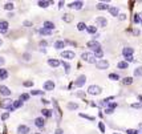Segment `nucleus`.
<instances>
[{
    "mask_svg": "<svg viewBox=\"0 0 142 134\" xmlns=\"http://www.w3.org/2000/svg\"><path fill=\"white\" fill-rule=\"evenodd\" d=\"M81 58H83L84 61H86V63L89 64H96V57H94L93 53H89V52H84L83 54H81Z\"/></svg>",
    "mask_w": 142,
    "mask_h": 134,
    "instance_id": "f257e3e1",
    "label": "nucleus"
},
{
    "mask_svg": "<svg viewBox=\"0 0 142 134\" xmlns=\"http://www.w3.org/2000/svg\"><path fill=\"white\" fill-rule=\"evenodd\" d=\"M101 92H102V89L100 88L98 85H90L88 88V93L92 94V96H97V94H100Z\"/></svg>",
    "mask_w": 142,
    "mask_h": 134,
    "instance_id": "f03ea898",
    "label": "nucleus"
},
{
    "mask_svg": "<svg viewBox=\"0 0 142 134\" xmlns=\"http://www.w3.org/2000/svg\"><path fill=\"white\" fill-rule=\"evenodd\" d=\"M96 66H97V69H101V70H104V69H108L109 68V63L106 60H98L96 63Z\"/></svg>",
    "mask_w": 142,
    "mask_h": 134,
    "instance_id": "7ed1b4c3",
    "label": "nucleus"
},
{
    "mask_svg": "<svg viewBox=\"0 0 142 134\" xmlns=\"http://www.w3.org/2000/svg\"><path fill=\"white\" fill-rule=\"evenodd\" d=\"M86 82V77L85 74H81L78 78H77L76 81H74V86H77V88H81V86H84V84Z\"/></svg>",
    "mask_w": 142,
    "mask_h": 134,
    "instance_id": "20e7f679",
    "label": "nucleus"
},
{
    "mask_svg": "<svg viewBox=\"0 0 142 134\" xmlns=\"http://www.w3.org/2000/svg\"><path fill=\"white\" fill-rule=\"evenodd\" d=\"M88 48H90L92 51H97V49H100L101 48V45H100V43L98 41H96V40H90V41H88Z\"/></svg>",
    "mask_w": 142,
    "mask_h": 134,
    "instance_id": "39448f33",
    "label": "nucleus"
},
{
    "mask_svg": "<svg viewBox=\"0 0 142 134\" xmlns=\"http://www.w3.org/2000/svg\"><path fill=\"white\" fill-rule=\"evenodd\" d=\"M83 6H84L83 1H72V3L68 4V7H69V8H72V9H81V8H83Z\"/></svg>",
    "mask_w": 142,
    "mask_h": 134,
    "instance_id": "423d86ee",
    "label": "nucleus"
},
{
    "mask_svg": "<svg viewBox=\"0 0 142 134\" xmlns=\"http://www.w3.org/2000/svg\"><path fill=\"white\" fill-rule=\"evenodd\" d=\"M8 32V21L0 20V33H7Z\"/></svg>",
    "mask_w": 142,
    "mask_h": 134,
    "instance_id": "0eeeda50",
    "label": "nucleus"
},
{
    "mask_svg": "<svg viewBox=\"0 0 142 134\" xmlns=\"http://www.w3.org/2000/svg\"><path fill=\"white\" fill-rule=\"evenodd\" d=\"M61 57H63V58H66V60H72V58H74V52L64 51V52H61Z\"/></svg>",
    "mask_w": 142,
    "mask_h": 134,
    "instance_id": "6e6552de",
    "label": "nucleus"
},
{
    "mask_svg": "<svg viewBox=\"0 0 142 134\" xmlns=\"http://www.w3.org/2000/svg\"><path fill=\"white\" fill-rule=\"evenodd\" d=\"M17 134H29V128L27 125H20L17 128Z\"/></svg>",
    "mask_w": 142,
    "mask_h": 134,
    "instance_id": "1a4fd4ad",
    "label": "nucleus"
},
{
    "mask_svg": "<svg viewBox=\"0 0 142 134\" xmlns=\"http://www.w3.org/2000/svg\"><path fill=\"white\" fill-rule=\"evenodd\" d=\"M54 89V82L52 80H48L44 82V90H53Z\"/></svg>",
    "mask_w": 142,
    "mask_h": 134,
    "instance_id": "9d476101",
    "label": "nucleus"
},
{
    "mask_svg": "<svg viewBox=\"0 0 142 134\" xmlns=\"http://www.w3.org/2000/svg\"><path fill=\"white\" fill-rule=\"evenodd\" d=\"M48 65L52 68H57L59 65H61V61L56 60V58H48Z\"/></svg>",
    "mask_w": 142,
    "mask_h": 134,
    "instance_id": "9b49d317",
    "label": "nucleus"
},
{
    "mask_svg": "<svg viewBox=\"0 0 142 134\" xmlns=\"http://www.w3.org/2000/svg\"><path fill=\"white\" fill-rule=\"evenodd\" d=\"M96 23L98 24V27H106V25H108V21H106V19H105V17H102V16H101V17H97V19H96Z\"/></svg>",
    "mask_w": 142,
    "mask_h": 134,
    "instance_id": "f8f14e48",
    "label": "nucleus"
},
{
    "mask_svg": "<svg viewBox=\"0 0 142 134\" xmlns=\"http://www.w3.org/2000/svg\"><path fill=\"white\" fill-rule=\"evenodd\" d=\"M0 94H3V96H6V97H9V96H11V90H9L7 86L1 85L0 86Z\"/></svg>",
    "mask_w": 142,
    "mask_h": 134,
    "instance_id": "ddd939ff",
    "label": "nucleus"
},
{
    "mask_svg": "<svg viewBox=\"0 0 142 134\" xmlns=\"http://www.w3.org/2000/svg\"><path fill=\"white\" fill-rule=\"evenodd\" d=\"M35 125H36L39 129H43L44 125H45V122H44V118H43V117L36 118V120H35Z\"/></svg>",
    "mask_w": 142,
    "mask_h": 134,
    "instance_id": "4468645a",
    "label": "nucleus"
},
{
    "mask_svg": "<svg viewBox=\"0 0 142 134\" xmlns=\"http://www.w3.org/2000/svg\"><path fill=\"white\" fill-rule=\"evenodd\" d=\"M133 48H130V47H126V48H124L122 49V54L125 57H128V56H131V54H133Z\"/></svg>",
    "mask_w": 142,
    "mask_h": 134,
    "instance_id": "2eb2a0df",
    "label": "nucleus"
},
{
    "mask_svg": "<svg viewBox=\"0 0 142 134\" xmlns=\"http://www.w3.org/2000/svg\"><path fill=\"white\" fill-rule=\"evenodd\" d=\"M109 12H110V15L114 17L119 16V9L117 8V7H110V8H109Z\"/></svg>",
    "mask_w": 142,
    "mask_h": 134,
    "instance_id": "dca6fc26",
    "label": "nucleus"
},
{
    "mask_svg": "<svg viewBox=\"0 0 142 134\" xmlns=\"http://www.w3.org/2000/svg\"><path fill=\"white\" fill-rule=\"evenodd\" d=\"M94 57H96V58H100V60H102V57H104V51L101 48L100 49H97V51H94Z\"/></svg>",
    "mask_w": 142,
    "mask_h": 134,
    "instance_id": "f3484780",
    "label": "nucleus"
},
{
    "mask_svg": "<svg viewBox=\"0 0 142 134\" xmlns=\"http://www.w3.org/2000/svg\"><path fill=\"white\" fill-rule=\"evenodd\" d=\"M37 33L43 35V36H49V35H52V31L45 29V28H41V29H37Z\"/></svg>",
    "mask_w": 142,
    "mask_h": 134,
    "instance_id": "a211bd4d",
    "label": "nucleus"
},
{
    "mask_svg": "<svg viewBox=\"0 0 142 134\" xmlns=\"http://www.w3.org/2000/svg\"><path fill=\"white\" fill-rule=\"evenodd\" d=\"M44 28L49 29V31H53L54 29V24L52 21H44Z\"/></svg>",
    "mask_w": 142,
    "mask_h": 134,
    "instance_id": "6ab92c4d",
    "label": "nucleus"
},
{
    "mask_svg": "<svg viewBox=\"0 0 142 134\" xmlns=\"http://www.w3.org/2000/svg\"><path fill=\"white\" fill-rule=\"evenodd\" d=\"M8 78V70L7 69H0V80Z\"/></svg>",
    "mask_w": 142,
    "mask_h": 134,
    "instance_id": "aec40b11",
    "label": "nucleus"
},
{
    "mask_svg": "<svg viewBox=\"0 0 142 134\" xmlns=\"http://www.w3.org/2000/svg\"><path fill=\"white\" fill-rule=\"evenodd\" d=\"M86 32H88V33H90V35H96L97 33V27H94V25L86 27Z\"/></svg>",
    "mask_w": 142,
    "mask_h": 134,
    "instance_id": "412c9836",
    "label": "nucleus"
},
{
    "mask_svg": "<svg viewBox=\"0 0 142 134\" xmlns=\"http://www.w3.org/2000/svg\"><path fill=\"white\" fill-rule=\"evenodd\" d=\"M51 3H52V1H44V0H39V1H37V6L41 7V8H47V7H48Z\"/></svg>",
    "mask_w": 142,
    "mask_h": 134,
    "instance_id": "4be33fe9",
    "label": "nucleus"
},
{
    "mask_svg": "<svg viewBox=\"0 0 142 134\" xmlns=\"http://www.w3.org/2000/svg\"><path fill=\"white\" fill-rule=\"evenodd\" d=\"M129 64L126 63V61H119L118 64H117V68L118 69H128Z\"/></svg>",
    "mask_w": 142,
    "mask_h": 134,
    "instance_id": "5701e85b",
    "label": "nucleus"
},
{
    "mask_svg": "<svg viewBox=\"0 0 142 134\" xmlns=\"http://www.w3.org/2000/svg\"><path fill=\"white\" fill-rule=\"evenodd\" d=\"M109 8H110V7H109L106 3H98L97 4V9H101V11H104V9H108L109 11Z\"/></svg>",
    "mask_w": 142,
    "mask_h": 134,
    "instance_id": "b1692460",
    "label": "nucleus"
},
{
    "mask_svg": "<svg viewBox=\"0 0 142 134\" xmlns=\"http://www.w3.org/2000/svg\"><path fill=\"white\" fill-rule=\"evenodd\" d=\"M134 76L136 77H142V66H137L134 69Z\"/></svg>",
    "mask_w": 142,
    "mask_h": 134,
    "instance_id": "393cba45",
    "label": "nucleus"
},
{
    "mask_svg": "<svg viewBox=\"0 0 142 134\" xmlns=\"http://www.w3.org/2000/svg\"><path fill=\"white\" fill-rule=\"evenodd\" d=\"M41 113H43V116H44V117H52V110H51V109H43V110H41Z\"/></svg>",
    "mask_w": 142,
    "mask_h": 134,
    "instance_id": "a878e982",
    "label": "nucleus"
},
{
    "mask_svg": "<svg viewBox=\"0 0 142 134\" xmlns=\"http://www.w3.org/2000/svg\"><path fill=\"white\" fill-rule=\"evenodd\" d=\"M64 45H65V43L61 41V40H57L56 43H54V48H56V49H63Z\"/></svg>",
    "mask_w": 142,
    "mask_h": 134,
    "instance_id": "bb28decb",
    "label": "nucleus"
},
{
    "mask_svg": "<svg viewBox=\"0 0 142 134\" xmlns=\"http://www.w3.org/2000/svg\"><path fill=\"white\" fill-rule=\"evenodd\" d=\"M29 98H31V96H29L28 93L20 94V101H21V102H24V101H29Z\"/></svg>",
    "mask_w": 142,
    "mask_h": 134,
    "instance_id": "cd10ccee",
    "label": "nucleus"
},
{
    "mask_svg": "<svg viewBox=\"0 0 142 134\" xmlns=\"http://www.w3.org/2000/svg\"><path fill=\"white\" fill-rule=\"evenodd\" d=\"M63 20L65 21V23H71L72 20H73V17H72V15H69V13H65L63 16Z\"/></svg>",
    "mask_w": 142,
    "mask_h": 134,
    "instance_id": "c85d7f7f",
    "label": "nucleus"
},
{
    "mask_svg": "<svg viewBox=\"0 0 142 134\" xmlns=\"http://www.w3.org/2000/svg\"><path fill=\"white\" fill-rule=\"evenodd\" d=\"M13 8H15V6H13V3H11V1L4 4V9H7V11H12Z\"/></svg>",
    "mask_w": 142,
    "mask_h": 134,
    "instance_id": "c756f323",
    "label": "nucleus"
},
{
    "mask_svg": "<svg viewBox=\"0 0 142 134\" xmlns=\"http://www.w3.org/2000/svg\"><path fill=\"white\" fill-rule=\"evenodd\" d=\"M12 106H13V109L21 108V106H23V102H21L20 100H17V101H13V102H12Z\"/></svg>",
    "mask_w": 142,
    "mask_h": 134,
    "instance_id": "7c9ffc66",
    "label": "nucleus"
},
{
    "mask_svg": "<svg viewBox=\"0 0 142 134\" xmlns=\"http://www.w3.org/2000/svg\"><path fill=\"white\" fill-rule=\"evenodd\" d=\"M122 84L124 85H130V84H133V78L131 77H125L122 80Z\"/></svg>",
    "mask_w": 142,
    "mask_h": 134,
    "instance_id": "2f4dec72",
    "label": "nucleus"
},
{
    "mask_svg": "<svg viewBox=\"0 0 142 134\" xmlns=\"http://www.w3.org/2000/svg\"><path fill=\"white\" fill-rule=\"evenodd\" d=\"M68 109L69 110H76V109H78V105H77L76 102H69L68 104Z\"/></svg>",
    "mask_w": 142,
    "mask_h": 134,
    "instance_id": "473e14b6",
    "label": "nucleus"
},
{
    "mask_svg": "<svg viewBox=\"0 0 142 134\" xmlns=\"http://www.w3.org/2000/svg\"><path fill=\"white\" fill-rule=\"evenodd\" d=\"M61 65L65 68V72H66V73H69V70H71V65H69L68 63H65V61H61Z\"/></svg>",
    "mask_w": 142,
    "mask_h": 134,
    "instance_id": "72a5a7b5",
    "label": "nucleus"
},
{
    "mask_svg": "<svg viewBox=\"0 0 142 134\" xmlns=\"http://www.w3.org/2000/svg\"><path fill=\"white\" fill-rule=\"evenodd\" d=\"M109 78L113 80V81H117V80H119V76L117 73H110V74H109Z\"/></svg>",
    "mask_w": 142,
    "mask_h": 134,
    "instance_id": "f704fd0d",
    "label": "nucleus"
},
{
    "mask_svg": "<svg viewBox=\"0 0 142 134\" xmlns=\"http://www.w3.org/2000/svg\"><path fill=\"white\" fill-rule=\"evenodd\" d=\"M77 29H78V31H85V29H86L85 23H78V24H77Z\"/></svg>",
    "mask_w": 142,
    "mask_h": 134,
    "instance_id": "c9c22d12",
    "label": "nucleus"
},
{
    "mask_svg": "<svg viewBox=\"0 0 142 134\" xmlns=\"http://www.w3.org/2000/svg\"><path fill=\"white\" fill-rule=\"evenodd\" d=\"M23 85L25 86V88H27V86H28V88H31V86H33V81H31V80L24 81V82H23Z\"/></svg>",
    "mask_w": 142,
    "mask_h": 134,
    "instance_id": "e433bc0d",
    "label": "nucleus"
},
{
    "mask_svg": "<svg viewBox=\"0 0 142 134\" xmlns=\"http://www.w3.org/2000/svg\"><path fill=\"white\" fill-rule=\"evenodd\" d=\"M126 133H128V134H138L139 130H137V129H128Z\"/></svg>",
    "mask_w": 142,
    "mask_h": 134,
    "instance_id": "4c0bfd02",
    "label": "nucleus"
},
{
    "mask_svg": "<svg viewBox=\"0 0 142 134\" xmlns=\"http://www.w3.org/2000/svg\"><path fill=\"white\" fill-rule=\"evenodd\" d=\"M80 117H84V118H86V120H89V121H94V117L86 116V114H84V113H80Z\"/></svg>",
    "mask_w": 142,
    "mask_h": 134,
    "instance_id": "58836bf2",
    "label": "nucleus"
},
{
    "mask_svg": "<svg viewBox=\"0 0 142 134\" xmlns=\"http://www.w3.org/2000/svg\"><path fill=\"white\" fill-rule=\"evenodd\" d=\"M31 94H33V96H41V94H44V90H32L31 92Z\"/></svg>",
    "mask_w": 142,
    "mask_h": 134,
    "instance_id": "ea45409f",
    "label": "nucleus"
},
{
    "mask_svg": "<svg viewBox=\"0 0 142 134\" xmlns=\"http://www.w3.org/2000/svg\"><path fill=\"white\" fill-rule=\"evenodd\" d=\"M98 128L101 130V133H105V125H104V122H98Z\"/></svg>",
    "mask_w": 142,
    "mask_h": 134,
    "instance_id": "a19ab883",
    "label": "nucleus"
},
{
    "mask_svg": "<svg viewBox=\"0 0 142 134\" xmlns=\"http://www.w3.org/2000/svg\"><path fill=\"white\" fill-rule=\"evenodd\" d=\"M134 23H136V24H139V23H141V19H139V13H137L136 16H134Z\"/></svg>",
    "mask_w": 142,
    "mask_h": 134,
    "instance_id": "79ce46f5",
    "label": "nucleus"
},
{
    "mask_svg": "<svg viewBox=\"0 0 142 134\" xmlns=\"http://www.w3.org/2000/svg\"><path fill=\"white\" fill-rule=\"evenodd\" d=\"M8 117H9V113H3V114H1V120H3V121L8 120Z\"/></svg>",
    "mask_w": 142,
    "mask_h": 134,
    "instance_id": "37998d69",
    "label": "nucleus"
},
{
    "mask_svg": "<svg viewBox=\"0 0 142 134\" xmlns=\"http://www.w3.org/2000/svg\"><path fill=\"white\" fill-rule=\"evenodd\" d=\"M108 108H110V109H114V108H117V102H110L108 105Z\"/></svg>",
    "mask_w": 142,
    "mask_h": 134,
    "instance_id": "c03bdc74",
    "label": "nucleus"
},
{
    "mask_svg": "<svg viewBox=\"0 0 142 134\" xmlns=\"http://www.w3.org/2000/svg\"><path fill=\"white\" fill-rule=\"evenodd\" d=\"M23 57H24V60H27V61H29V60H31V54H29V53H25Z\"/></svg>",
    "mask_w": 142,
    "mask_h": 134,
    "instance_id": "a18cd8bd",
    "label": "nucleus"
},
{
    "mask_svg": "<svg viewBox=\"0 0 142 134\" xmlns=\"http://www.w3.org/2000/svg\"><path fill=\"white\" fill-rule=\"evenodd\" d=\"M125 58H126V63H131V61H133L134 60V58H133V56H128V57H125Z\"/></svg>",
    "mask_w": 142,
    "mask_h": 134,
    "instance_id": "49530a36",
    "label": "nucleus"
},
{
    "mask_svg": "<svg viewBox=\"0 0 142 134\" xmlns=\"http://www.w3.org/2000/svg\"><path fill=\"white\" fill-rule=\"evenodd\" d=\"M113 110H114V109H110V108H106V109H105V113H106V114H112V113H113Z\"/></svg>",
    "mask_w": 142,
    "mask_h": 134,
    "instance_id": "de8ad7c7",
    "label": "nucleus"
},
{
    "mask_svg": "<svg viewBox=\"0 0 142 134\" xmlns=\"http://www.w3.org/2000/svg\"><path fill=\"white\" fill-rule=\"evenodd\" d=\"M40 45H41V47H48V41H45V40L40 41Z\"/></svg>",
    "mask_w": 142,
    "mask_h": 134,
    "instance_id": "09e8293b",
    "label": "nucleus"
},
{
    "mask_svg": "<svg viewBox=\"0 0 142 134\" xmlns=\"http://www.w3.org/2000/svg\"><path fill=\"white\" fill-rule=\"evenodd\" d=\"M23 25H24V27H31L32 23H31V21H27V20H25V21L23 23Z\"/></svg>",
    "mask_w": 142,
    "mask_h": 134,
    "instance_id": "8fccbe9b",
    "label": "nucleus"
},
{
    "mask_svg": "<svg viewBox=\"0 0 142 134\" xmlns=\"http://www.w3.org/2000/svg\"><path fill=\"white\" fill-rule=\"evenodd\" d=\"M141 104H133V105H131V108H136V109H139V108H141Z\"/></svg>",
    "mask_w": 142,
    "mask_h": 134,
    "instance_id": "3c124183",
    "label": "nucleus"
},
{
    "mask_svg": "<svg viewBox=\"0 0 142 134\" xmlns=\"http://www.w3.org/2000/svg\"><path fill=\"white\" fill-rule=\"evenodd\" d=\"M118 17H119V20H125V19H126V15H124V13H122V15H119Z\"/></svg>",
    "mask_w": 142,
    "mask_h": 134,
    "instance_id": "603ef678",
    "label": "nucleus"
},
{
    "mask_svg": "<svg viewBox=\"0 0 142 134\" xmlns=\"http://www.w3.org/2000/svg\"><path fill=\"white\" fill-rule=\"evenodd\" d=\"M4 63H6V58H4V57H0V65H3Z\"/></svg>",
    "mask_w": 142,
    "mask_h": 134,
    "instance_id": "864d4df0",
    "label": "nucleus"
},
{
    "mask_svg": "<svg viewBox=\"0 0 142 134\" xmlns=\"http://www.w3.org/2000/svg\"><path fill=\"white\" fill-rule=\"evenodd\" d=\"M54 134H63V129H56V133Z\"/></svg>",
    "mask_w": 142,
    "mask_h": 134,
    "instance_id": "5fc2aeb1",
    "label": "nucleus"
},
{
    "mask_svg": "<svg viewBox=\"0 0 142 134\" xmlns=\"http://www.w3.org/2000/svg\"><path fill=\"white\" fill-rule=\"evenodd\" d=\"M41 102H43L44 105H48V104H49V101H48V100H45V98H43V100H41Z\"/></svg>",
    "mask_w": 142,
    "mask_h": 134,
    "instance_id": "6e6d98bb",
    "label": "nucleus"
},
{
    "mask_svg": "<svg viewBox=\"0 0 142 134\" xmlns=\"http://www.w3.org/2000/svg\"><path fill=\"white\" fill-rule=\"evenodd\" d=\"M63 4H64V1H60V3H59V8H61V7H63Z\"/></svg>",
    "mask_w": 142,
    "mask_h": 134,
    "instance_id": "4d7b16f0",
    "label": "nucleus"
},
{
    "mask_svg": "<svg viewBox=\"0 0 142 134\" xmlns=\"http://www.w3.org/2000/svg\"><path fill=\"white\" fill-rule=\"evenodd\" d=\"M139 19H141V25H142V12L139 13Z\"/></svg>",
    "mask_w": 142,
    "mask_h": 134,
    "instance_id": "13d9d810",
    "label": "nucleus"
},
{
    "mask_svg": "<svg viewBox=\"0 0 142 134\" xmlns=\"http://www.w3.org/2000/svg\"><path fill=\"white\" fill-rule=\"evenodd\" d=\"M138 100H139V101H141V102H142V96H141V94H139V96H138Z\"/></svg>",
    "mask_w": 142,
    "mask_h": 134,
    "instance_id": "bf43d9fd",
    "label": "nucleus"
},
{
    "mask_svg": "<svg viewBox=\"0 0 142 134\" xmlns=\"http://www.w3.org/2000/svg\"><path fill=\"white\" fill-rule=\"evenodd\" d=\"M138 126H139V129H141V130H142V123H139Z\"/></svg>",
    "mask_w": 142,
    "mask_h": 134,
    "instance_id": "052dcab7",
    "label": "nucleus"
},
{
    "mask_svg": "<svg viewBox=\"0 0 142 134\" xmlns=\"http://www.w3.org/2000/svg\"><path fill=\"white\" fill-rule=\"evenodd\" d=\"M1 44H3V41H1V40H0V45H1Z\"/></svg>",
    "mask_w": 142,
    "mask_h": 134,
    "instance_id": "680f3d73",
    "label": "nucleus"
},
{
    "mask_svg": "<svg viewBox=\"0 0 142 134\" xmlns=\"http://www.w3.org/2000/svg\"><path fill=\"white\" fill-rule=\"evenodd\" d=\"M113 134H121V133H113Z\"/></svg>",
    "mask_w": 142,
    "mask_h": 134,
    "instance_id": "e2e57ef3",
    "label": "nucleus"
},
{
    "mask_svg": "<svg viewBox=\"0 0 142 134\" xmlns=\"http://www.w3.org/2000/svg\"><path fill=\"white\" fill-rule=\"evenodd\" d=\"M36 134H40V133H36Z\"/></svg>",
    "mask_w": 142,
    "mask_h": 134,
    "instance_id": "0e129e2a",
    "label": "nucleus"
}]
</instances>
